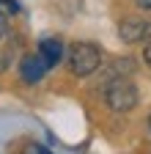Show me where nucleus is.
I'll use <instances>...</instances> for the list:
<instances>
[{
	"instance_id": "8",
	"label": "nucleus",
	"mask_w": 151,
	"mask_h": 154,
	"mask_svg": "<svg viewBox=\"0 0 151 154\" xmlns=\"http://www.w3.org/2000/svg\"><path fill=\"white\" fill-rule=\"evenodd\" d=\"M143 58H146V63L151 66V42H148V47H146V52H143Z\"/></svg>"
},
{
	"instance_id": "1",
	"label": "nucleus",
	"mask_w": 151,
	"mask_h": 154,
	"mask_svg": "<svg viewBox=\"0 0 151 154\" xmlns=\"http://www.w3.org/2000/svg\"><path fill=\"white\" fill-rule=\"evenodd\" d=\"M102 63V50L91 42H74L69 47V66L77 77H88L99 69Z\"/></svg>"
},
{
	"instance_id": "7",
	"label": "nucleus",
	"mask_w": 151,
	"mask_h": 154,
	"mask_svg": "<svg viewBox=\"0 0 151 154\" xmlns=\"http://www.w3.org/2000/svg\"><path fill=\"white\" fill-rule=\"evenodd\" d=\"M8 69V52H0V74Z\"/></svg>"
},
{
	"instance_id": "2",
	"label": "nucleus",
	"mask_w": 151,
	"mask_h": 154,
	"mask_svg": "<svg viewBox=\"0 0 151 154\" xmlns=\"http://www.w3.org/2000/svg\"><path fill=\"white\" fill-rule=\"evenodd\" d=\"M104 102L110 110H116V113H126L137 105V88L135 83H129L124 80V77H118V80H113L107 88H104Z\"/></svg>"
},
{
	"instance_id": "6",
	"label": "nucleus",
	"mask_w": 151,
	"mask_h": 154,
	"mask_svg": "<svg viewBox=\"0 0 151 154\" xmlns=\"http://www.w3.org/2000/svg\"><path fill=\"white\" fill-rule=\"evenodd\" d=\"M8 33V25H6V14L0 11V42H3V36Z\"/></svg>"
},
{
	"instance_id": "3",
	"label": "nucleus",
	"mask_w": 151,
	"mask_h": 154,
	"mask_svg": "<svg viewBox=\"0 0 151 154\" xmlns=\"http://www.w3.org/2000/svg\"><path fill=\"white\" fill-rule=\"evenodd\" d=\"M118 36L126 44H137L146 36H151V25L146 22V19H124V22L118 25Z\"/></svg>"
},
{
	"instance_id": "10",
	"label": "nucleus",
	"mask_w": 151,
	"mask_h": 154,
	"mask_svg": "<svg viewBox=\"0 0 151 154\" xmlns=\"http://www.w3.org/2000/svg\"><path fill=\"white\" fill-rule=\"evenodd\" d=\"M39 154H52V151H47V149H39Z\"/></svg>"
},
{
	"instance_id": "5",
	"label": "nucleus",
	"mask_w": 151,
	"mask_h": 154,
	"mask_svg": "<svg viewBox=\"0 0 151 154\" xmlns=\"http://www.w3.org/2000/svg\"><path fill=\"white\" fill-rule=\"evenodd\" d=\"M39 55H41V61L50 66L55 63H61V58H63V44L58 42V38H41L39 42Z\"/></svg>"
},
{
	"instance_id": "11",
	"label": "nucleus",
	"mask_w": 151,
	"mask_h": 154,
	"mask_svg": "<svg viewBox=\"0 0 151 154\" xmlns=\"http://www.w3.org/2000/svg\"><path fill=\"white\" fill-rule=\"evenodd\" d=\"M148 132H151V116H148Z\"/></svg>"
},
{
	"instance_id": "4",
	"label": "nucleus",
	"mask_w": 151,
	"mask_h": 154,
	"mask_svg": "<svg viewBox=\"0 0 151 154\" xmlns=\"http://www.w3.org/2000/svg\"><path fill=\"white\" fill-rule=\"evenodd\" d=\"M47 72V63L41 61V55H25L22 58V63H20V74H22V80L25 83H39L41 77Z\"/></svg>"
},
{
	"instance_id": "9",
	"label": "nucleus",
	"mask_w": 151,
	"mask_h": 154,
	"mask_svg": "<svg viewBox=\"0 0 151 154\" xmlns=\"http://www.w3.org/2000/svg\"><path fill=\"white\" fill-rule=\"evenodd\" d=\"M137 6L140 8H151V0H137Z\"/></svg>"
}]
</instances>
